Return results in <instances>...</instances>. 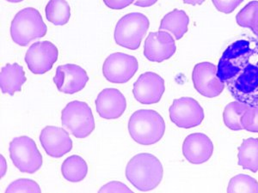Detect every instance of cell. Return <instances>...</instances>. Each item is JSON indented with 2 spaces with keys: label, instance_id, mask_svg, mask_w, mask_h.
Segmentation results:
<instances>
[{
  "label": "cell",
  "instance_id": "10",
  "mask_svg": "<svg viewBox=\"0 0 258 193\" xmlns=\"http://www.w3.org/2000/svg\"><path fill=\"white\" fill-rule=\"evenodd\" d=\"M59 58V50L48 41L35 42L27 50L25 62L29 70L35 75H43L52 70Z\"/></svg>",
  "mask_w": 258,
  "mask_h": 193
},
{
  "label": "cell",
  "instance_id": "14",
  "mask_svg": "<svg viewBox=\"0 0 258 193\" xmlns=\"http://www.w3.org/2000/svg\"><path fill=\"white\" fill-rule=\"evenodd\" d=\"M176 51V42L167 31L151 32L144 43V56L149 61L162 63L170 59Z\"/></svg>",
  "mask_w": 258,
  "mask_h": 193
},
{
  "label": "cell",
  "instance_id": "32",
  "mask_svg": "<svg viewBox=\"0 0 258 193\" xmlns=\"http://www.w3.org/2000/svg\"><path fill=\"white\" fill-rule=\"evenodd\" d=\"M205 0H182V2L187 5L191 6H197V5H202Z\"/></svg>",
  "mask_w": 258,
  "mask_h": 193
},
{
  "label": "cell",
  "instance_id": "4",
  "mask_svg": "<svg viewBox=\"0 0 258 193\" xmlns=\"http://www.w3.org/2000/svg\"><path fill=\"white\" fill-rule=\"evenodd\" d=\"M47 32V27L41 13L32 7L18 12L10 29L12 41L21 47H26L33 40L44 37Z\"/></svg>",
  "mask_w": 258,
  "mask_h": 193
},
{
  "label": "cell",
  "instance_id": "26",
  "mask_svg": "<svg viewBox=\"0 0 258 193\" xmlns=\"http://www.w3.org/2000/svg\"><path fill=\"white\" fill-rule=\"evenodd\" d=\"M41 193V190L36 182L29 178H19L12 182L6 189V193Z\"/></svg>",
  "mask_w": 258,
  "mask_h": 193
},
{
  "label": "cell",
  "instance_id": "18",
  "mask_svg": "<svg viewBox=\"0 0 258 193\" xmlns=\"http://www.w3.org/2000/svg\"><path fill=\"white\" fill-rule=\"evenodd\" d=\"M26 80L24 68L18 63L7 64L1 69L0 87L4 94L12 96L16 92H20Z\"/></svg>",
  "mask_w": 258,
  "mask_h": 193
},
{
  "label": "cell",
  "instance_id": "15",
  "mask_svg": "<svg viewBox=\"0 0 258 193\" xmlns=\"http://www.w3.org/2000/svg\"><path fill=\"white\" fill-rule=\"evenodd\" d=\"M41 146L53 158H61L73 149V140L66 129L48 126L42 129L40 134Z\"/></svg>",
  "mask_w": 258,
  "mask_h": 193
},
{
  "label": "cell",
  "instance_id": "12",
  "mask_svg": "<svg viewBox=\"0 0 258 193\" xmlns=\"http://www.w3.org/2000/svg\"><path fill=\"white\" fill-rule=\"evenodd\" d=\"M89 81L88 74L80 65L67 64L56 69L53 82L59 92L73 94L83 90Z\"/></svg>",
  "mask_w": 258,
  "mask_h": 193
},
{
  "label": "cell",
  "instance_id": "21",
  "mask_svg": "<svg viewBox=\"0 0 258 193\" xmlns=\"http://www.w3.org/2000/svg\"><path fill=\"white\" fill-rule=\"evenodd\" d=\"M238 165L253 173L258 171V138H248L238 148Z\"/></svg>",
  "mask_w": 258,
  "mask_h": 193
},
{
  "label": "cell",
  "instance_id": "17",
  "mask_svg": "<svg viewBox=\"0 0 258 193\" xmlns=\"http://www.w3.org/2000/svg\"><path fill=\"white\" fill-rule=\"evenodd\" d=\"M214 145L210 138L203 133H193L185 138L182 155L192 164H203L211 158Z\"/></svg>",
  "mask_w": 258,
  "mask_h": 193
},
{
  "label": "cell",
  "instance_id": "30",
  "mask_svg": "<svg viewBox=\"0 0 258 193\" xmlns=\"http://www.w3.org/2000/svg\"><path fill=\"white\" fill-rule=\"evenodd\" d=\"M105 6L111 10H122L135 3V0H103Z\"/></svg>",
  "mask_w": 258,
  "mask_h": 193
},
{
  "label": "cell",
  "instance_id": "25",
  "mask_svg": "<svg viewBox=\"0 0 258 193\" xmlns=\"http://www.w3.org/2000/svg\"><path fill=\"white\" fill-rule=\"evenodd\" d=\"M237 24L243 28L249 30H256L258 28V1H252L241 10L236 17Z\"/></svg>",
  "mask_w": 258,
  "mask_h": 193
},
{
  "label": "cell",
  "instance_id": "16",
  "mask_svg": "<svg viewBox=\"0 0 258 193\" xmlns=\"http://www.w3.org/2000/svg\"><path fill=\"white\" fill-rule=\"evenodd\" d=\"M96 109L100 117L104 120H116L126 111V98L116 88H105L97 95Z\"/></svg>",
  "mask_w": 258,
  "mask_h": 193
},
{
  "label": "cell",
  "instance_id": "33",
  "mask_svg": "<svg viewBox=\"0 0 258 193\" xmlns=\"http://www.w3.org/2000/svg\"><path fill=\"white\" fill-rule=\"evenodd\" d=\"M6 161L4 158L3 155H1V178H3V176L6 174Z\"/></svg>",
  "mask_w": 258,
  "mask_h": 193
},
{
  "label": "cell",
  "instance_id": "1",
  "mask_svg": "<svg viewBox=\"0 0 258 193\" xmlns=\"http://www.w3.org/2000/svg\"><path fill=\"white\" fill-rule=\"evenodd\" d=\"M218 76L238 103L258 106V41L243 39L230 45L220 58Z\"/></svg>",
  "mask_w": 258,
  "mask_h": 193
},
{
  "label": "cell",
  "instance_id": "11",
  "mask_svg": "<svg viewBox=\"0 0 258 193\" xmlns=\"http://www.w3.org/2000/svg\"><path fill=\"white\" fill-rule=\"evenodd\" d=\"M192 80L197 92L208 98L220 95L225 88V83L218 76L217 66L210 62L196 64L192 72Z\"/></svg>",
  "mask_w": 258,
  "mask_h": 193
},
{
  "label": "cell",
  "instance_id": "5",
  "mask_svg": "<svg viewBox=\"0 0 258 193\" xmlns=\"http://www.w3.org/2000/svg\"><path fill=\"white\" fill-rule=\"evenodd\" d=\"M149 26L147 16L140 12L128 13L117 22L114 29V41L118 46L126 49H139Z\"/></svg>",
  "mask_w": 258,
  "mask_h": 193
},
{
  "label": "cell",
  "instance_id": "13",
  "mask_svg": "<svg viewBox=\"0 0 258 193\" xmlns=\"http://www.w3.org/2000/svg\"><path fill=\"white\" fill-rule=\"evenodd\" d=\"M165 90L164 78L154 72H145L134 83L133 94L136 101L144 105L159 103Z\"/></svg>",
  "mask_w": 258,
  "mask_h": 193
},
{
  "label": "cell",
  "instance_id": "34",
  "mask_svg": "<svg viewBox=\"0 0 258 193\" xmlns=\"http://www.w3.org/2000/svg\"><path fill=\"white\" fill-rule=\"evenodd\" d=\"M6 1H8L10 3H20V2L24 1V0H6Z\"/></svg>",
  "mask_w": 258,
  "mask_h": 193
},
{
  "label": "cell",
  "instance_id": "9",
  "mask_svg": "<svg viewBox=\"0 0 258 193\" xmlns=\"http://www.w3.org/2000/svg\"><path fill=\"white\" fill-rule=\"evenodd\" d=\"M169 113L170 120L180 128L197 127L204 120V111L202 106L197 100L191 97L174 100Z\"/></svg>",
  "mask_w": 258,
  "mask_h": 193
},
{
  "label": "cell",
  "instance_id": "6",
  "mask_svg": "<svg viewBox=\"0 0 258 193\" xmlns=\"http://www.w3.org/2000/svg\"><path fill=\"white\" fill-rule=\"evenodd\" d=\"M62 126L76 138H87L95 130V120L87 103L74 101L61 111Z\"/></svg>",
  "mask_w": 258,
  "mask_h": 193
},
{
  "label": "cell",
  "instance_id": "8",
  "mask_svg": "<svg viewBox=\"0 0 258 193\" xmlns=\"http://www.w3.org/2000/svg\"><path fill=\"white\" fill-rule=\"evenodd\" d=\"M139 70L137 59L124 53H114L103 63V73L107 81L115 84L126 83Z\"/></svg>",
  "mask_w": 258,
  "mask_h": 193
},
{
  "label": "cell",
  "instance_id": "19",
  "mask_svg": "<svg viewBox=\"0 0 258 193\" xmlns=\"http://www.w3.org/2000/svg\"><path fill=\"white\" fill-rule=\"evenodd\" d=\"M189 18L182 10H174L164 16L161 20L159 30L169 31L174 35L176 40H181L188 32Z\"/></svg>",
  "mask_w": 258,
  "mask_h": 193
},
{
  "label": "cell",
  "instance_id": "7",
  "mask_svg": "<svg viewBox=\"0 0 258 193\" xmlns=\"http://www.w3.org/2000/svg\"><path fill=\"white\" fill-rule=\"evenodd\" d=\"M9 150L12 162L22 173L32 174L42 166V155L32 138L27 136L13 138Z\"/></svg>",
  "mask_w": 258,
  "mask_h": 193
},
{
  "label": "cell",
  "instance_id": "27",
  "mask_svg": "<svg viewBox=\"0 0 258 193\" xmlns=\"http://www.w3.org/2000/svg\"><path fill=\"white\" fill-rule=\"evenodd\" d=\"M243 130L258 133V106L249 107L241 119Z\"/></svg>",
  "mask_w": 258,
  "mask_h": 193
},
{
  "label": "cell",
  "instance_id": "22",
  "mask_svg": "<svg viewBox=\"0 0 258 193\" xmlns=\"http://www.w3.org/2000/svg\"><path fill=\"white\" fill-rule=\"evenodd\" d=\"M47 20L55 26L68 24L71 18V7L66 0H50L45 8Z\"/></svg>",
  "mask_w": 258,
  "mask_h": 193
},
{
  "label": "cell",
  "instance_id": "28",
  "mask_svg": "<svg viewBox=\"0 0 258 193\" xmlns=\"http://www.w3.org/2000/svg\"><path fill=\"white\" fill-rule=\"evenodd\" d=\"M243 0H213L214 6L218 11L225 14H230L234 11Z\"/></svg>",
  "mask_w": 258,
  "mask_h": 193
},
{
  "label": "cell",
  "instance_id": "29",
  "mask_svg": "<svg viewBox=\"0 0 258 193\" xmlns=\"http://www.w3.org/2000/svg\"><path fill=\"white\" fill-rule=\"evenodd\" d=\"M99 193L112 192H133L130 188L127 187L126 184L119 181H111L108 184H104L103 187L98 190Z\"/></svg>",
  "mask_w": 258,
  "mask_h": 193
},
{
  "label": "cell",
  "instance_id": "2",
  "mask_svg": "<svg viewBox=\"0 0 258 193\" xmlns=\"http://www.w3.org/2000/svg\"><path fill=\"white\" fill-rule=\"evenodd\" d=\"M125 173L127 180L137 190L149 191L161 183L164 168L155 155L141 153L128 161Z\"/></svg>",
  "mask_w": 258,
  "mask_h": 193
},
{
  "label": "cell",
  "instance_id": "24",
  "mask_svg": "<svg viewBox=\"0 0 258 193\" xmlns=\"http://www.w3.org/2000/svg\"><path fill=\"white\" fill-rule=\"evenodd\" d=\"M228 193L258 192V182L255 178L245 174H238L230 180Z\"/></svg>",
  "mask_w": 258,
  "mask_h": 193
},
{
  "label": "cell",
  "instance_id": "20",
  "mask_svg": "<svg viewBox=\"0 0 258 193\" xmlns=\"http://www.w3.org/2000/svg\"><path fill=\"white\" fill-rule=\"evenodd\" d=\"M61 173L68 181H82L88 173V165L80 155H71L63 161Z\"/></svg>",
  "mask_w": 258,
  "mask_h": 193
},
{
  "label": "cell",
  "instance_id": "3",
  "mask_svg": "<svg viewBox=\"0 0 258 193\" xmlns=\"http://www.w3.org/2000/svg\"><path fill=\"white\" fill-rule=\"evenodd\" d=\"M129 134L141 145H153L161 140L165 132V123L158 112L141 109L131 115L128 121Z\"/></svg>",
  "mask_w": 258,
  "mask_h": 193
},
{
  "label": "cell",
  "instance_id": "35",
  "mask_svg": "<svg viewBox=\"0 0 258 193\" xmlns=\"http://www.w3.org/2000/svg\"><path fill=\"white\" fill-rule=\"evenodd\" d=\"M253 32H254V34H255V35H256V36L258 37V28L256 29V30H254Z\"/></svg>",
  "mask_w": 258,
  "mask_h": 193
},
{
  "label": "cell",
  "instance_id": "31",
  "mask_svg": "<svg viewBox=\"0 0 258 193\" xmlns=\"http://www.w3.org/2000/svg\"><path fill=\"white\" fill-rule=\"evenodd\" d=\"M157 2L158 0H135V6L141 8H147L155 5Z\"/></svg>",
  "mask_w": 258,
  "mask_h": 193
},
{
  "label": "cell",
  "instance_id": "23",
  "mask_svg": "<svg viewBox=\"0 0 258 193\" xmlns=\"http://www.w3.org/2000/svg\"><path fill=\"white\" fill-rule=\"evenodd\" d=\"M249 106L243 103L234 102L229 103L226 106L223 113L224 123L229 129L232 131H241L243 130L241 123V119L245 113Z\"/></svg>",
  "mask_w": 258,
  "mask_h": 193
}]
</instances>
